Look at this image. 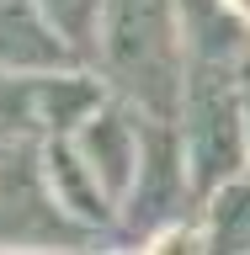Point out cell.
<instances>
[{
	"mask_svg": "<svg viewBox=\"0 0 250 255\" xmlns=\"http://www.w3.org/2000/svg\"><path fill=\"white\" fill-rule=\"evenodd\" d=\"M187 37H181V5L176 0H107L101 27V59L112 96H123L144 117L176 123L181 91H187Z\"/></svg>",
	"mask_w": 250,
	"mask_h": 255,
	"instance_id": "6da1fadb",
	"label": "cell"
},
{
	"mask_svg": "<svg viewBox=\"0 0 250 255\" xmlns=\"http://www.w3.org/2000/svg\"><path fill=\"white\" fill-rule=\"evenodd\" d=\"M176 133L187 149V170L197 202L224 181L250 175V128H245V85L240 69L219 64H187V91L176 112Z\"/></svg>",
	"mask_w": 250,
	"mask_h": 255,
	"instance_id": "7a4b0ae2",
	"label": "cell"
},
{
	"mask_svg": "<svg viewBox=\"0 0 250 255\" xmlns=\"http://www.w3.org/2000/svg\"><path fill=\"white\" fill-rule=\"evenodd\" d=\"M197 186H192L187 170V149H181V133L176 123H160L149 117V138H144V165L133 175V191L123 197V218H117V239H133V245H155L165 229H176L181 218L197 213Z\"/></svg>",
	"mask_w": 250,
	"mask_h": 255,
	"instance_id": "3957f363",
	"label": "cell"
},
{
	"mask_svg": "<svg viewBox=\"0 0 250 255\" xmlns=\"http://www.w3.org/2000/svg\"><path fill=\"white\" fill-rule=\"evenodd\" d=\"M144 138H149V117H144L133 101H123V96H107V101L75 128L80 154L96 165V175H101V186L112 191L117 213H123V197L133 191V175H139V165H144Z\"/></svg>",
	"mask_w": 250,
	"mask_h": 255,
	"instance_id": "277c9868",
	"label": "cell"
},
{
	"mask_svg": "<svg viewBox=\"0 0 250 255\" xmlns=\"http://www.w3.org/2000/svg\"><path fill=\"white\" fill-rule=\"evenodd\" d=\"M37 165H43V181H48V191H53V202H59L85 234L117 239V218H123V213L112 202V191L101 186L96 165L80 154L75 133H43V138H37Z\"/></svg>",
	"mask_w": 250,
	"mask_h": 255,
	"instance_id": "5b68a950",
	"label": "cell"
},
{
	"mask_svg": "<svg viewBox=\"0 0 250 255\" xmlns=\"http://www.w3.org/2000/svg\"><path fill=\"white\" fill-rule=\"evenodd\" d=\"M80 64L59 32L48 27L37 0H0V75H43V69H69Z\"/></svg>",
	"mask_w": 250,
	"mask_h": 255,
	"instance_id": "8992f818",
	"label": "cell"
},
{
	"mask_svg": "<svg viewBox=\"0 0 250 255\" xmlns=\"http://www.w3.org/2000/svg\"><path fill=\"white\" fill-rule=\"evenodd\" d=\"M181 5V37H187L192 64H219L240 69L250 53V16L229 0H176Z\"/></svg>",
	"mask_w": 250,
	"mask_h": 255,
	"instance_id": "52a82bcc",
	"label": "cell"
},
{
	"mask_svg": "<svg viewBox=\"0 0 250 255\" xmlns=\"http://www.w3.org/2000/svg\"><path fill=\"white\" fill-rule=\"evenodd\" d=\"M197 213L208 250H250V175H235L219 191H208Z\"/></svg>",
	"mask_w": 250,
	"mask_h": 255,
	"instance_id": "ba28073f",
	"label": "cell"
},
{
	"mask_svg": "<svg viewBox=\"0 0 250 255\" xmlns=\"http://www.w3.org/2000/svg\"><path fill=\"white\" fill-rule=\"evenodd\" d=\"M37 11L69 43V53L96 69V59H101V27H107V0H37Z\"/></svg>",
	"mask_w": 250,
	"mask_h": 255,
	"instance_id": "9c48e42d",
	"label": "cell"
},
{
	"mask_svg": "<svg viewBox=\"0 0 250 255\" xmlns=\"http://www.w3.org/2000/svg\"><path fill=\"white\" fill-rule=\"evenodd\" d=\"M240 85H245V80H240ZM245 128H250V85H245Z\"/></svg>",
	"mask_w": 250,
	"mask_h": 255,
	"instance_id": "30bf717a",
	"label": "cell"
},
{
	"mask_svg": "<svg viewBox=\"0 0 250 255\" xmlns=\"http://www.w3.org/2000/svg\"><path fill=\"white\" fill-rule=\"evenodd\" d=\"M229 5H235V11H245V16H250V0H229Z\"/></svg>",
	"mask_w": 250,
	"mask_h": 255,
	"instance_id": "8fae6325",
	"label": "cell"
}]
</instances>
